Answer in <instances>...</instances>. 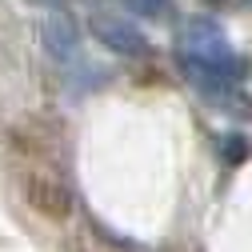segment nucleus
Listing matches in <instances>:
<instances>
[{
	"label": "nucleus",
	"instance_id": "1",
	"mask_svg": "<svg viewBox=\"0 0 252 252\" xmlns=\"http://www.w3.org/2000/svg\"><path fill=\"white\" fill-rule=\"evenodd\" d=\"M176 60L180 72L192 80L200 92L208 88H228L248 76V60L228 44L224 28L208 16H188L176 36Z\"/></svg>",
	"mask_w": 252,
	"mask_h": 252
},
{
	"label": "nucleus",
	"instance_id": "2",
	"mask_svg": "<svg viewBox=\"0 0 252 252\" xmlns=\"http://www.w3.org/2000/svg\"><path fill=\"white\" fill-rule=\"evenodd\" d=\"M20 196L40 220H48V224H64V220L72 216V208H76L72 188L56 172H44V168H28L20 176Z\"/></svg>",
	"mask_w": 252,
	"mask_h": 252
},
{
	"label": "nucleus",
	"instance_id": "3",
	"mask_svg": "<svg viewBox=\"0 0 252 252\" xmlns=\"http://www.w3.org/2000/svg\"><path fill=\"white\" fill-rule=\"evenodd\" d=\"M88 32H92V40H100L116 56H132V60L136 56H148V36L140 32L128 16H120V12L92 8L88 12Z\"/></svg>",
	"mask_w": 252,
	"mask_h": 252
},
{
	"label": "nucleus",
	"instance_id": "4",
	"mask_svg": "<svg viewBox=\"0 0 252 252\" xmlns=\"http://www.w3.org/2000/svg\"><path fill=\"white\" fill-rule=\"evenodd\" d=\"M40 40H44L48 56H56V60H72L76 48H80V24H76L64 8H60V12H48L44 24H40Z\"/></svg>",
	"mask_w": 252,
	"mask_h": 252
},
{
	"label": "nucleus",
	"instance_id": "5",
	"mask_svg": "<svg viewBox=\"0 0 252 252\" xmlns=\"http://www.w3.org/2000/svg\"><path fill=\"white\" fill-rule=\"evenodd\" d=\"M124 8L140 20H152V24H168L172 12H176L172 0H124Z\"/></svg>",
	"mask_w": 252,
	"mask_h": 252
},
{
	"label": "nucleus",
	"instance_id": "6",
	"mask_svg": "<svg viewBox=\"0 0 252 252\" xmlns=\"http://www.w3.org/2000/svg\"><path fill=\"white\" fill-rule=\"evenodd\" d=\"M224 156H228V164L244 160V156H248V136H240V132H228V140H224Z\"/></svg>",
	"mask_w": 252,
	"mask_h": 252
},
{
	"label": "nucleus",
	"instance_id": "7",
	"mask_svg": "<svg viewBox=\"0 0 252 252\" xmlns=\"http://www.w3.org/2000/svg\"><path fill=\"white\" fill-rule=\"evenodd\" d=\"M28 4H36V8H52V12H60L68 4V0H28Z\"/></svg>",
	"mask_w": 252,
	"mask_h": 252
},
{
	"label": "nucleus",
	"instance_id": "8",
	"mask_svg": "<svg viewBox=\"0 0 252 252\" xmlns=\"http://www.w3.org/2000/svg\"><path fill=\"white\" fill-rule=\"evenodd\" d=\"M248 4H252V0H248Z\"/></svg>",
	"mask_w": 252,
	"mask_h": 252
}]
</instances>
